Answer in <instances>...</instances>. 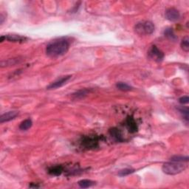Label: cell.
<instances>
[{
	"label": "cell",
	"mask_w": 189,
	"mask_h": 189,
	"mask_svg": "<svg viewBox=\"0 0 189 189\" xmlns=\"http://www.w3.org/2000/svg\"><path fill=\"white\" fill-rule=\"evenodd\" d=\"M69 43L64 38L55 40L47 46L46 53L51 58H58L64 55L68 51Z\"/></svg>",
	"instance_id": "cell-1"
},
{
	"label": "cell",
	"mask_w": 189,
	"mask_h": 189,
	"mask_svg": "<svg viewBox=\"0 0 189 189\" xmlns=\"http://www.w3.org/2000/svg\"><path fill=\"white\" fill-rule=\"evenodd\" d=\"M187 167V164L184 162L172 161L168 162L163 164V171L165 174L169 175H175L180 174L185 170Z\"/></svg>",
	"instance_id": "cell-2"
},
{
	"label": "cell",
	"mask_w": 189,
	"mask_h": 189,
	"mask_svg": "<svg viewBox=\"0 0 189 189\" xmlns=\"http://www.w3.org/2000/svg\"><path fill=\"white\" fill-rule=\"evenodd\" d=\"M134 29L137 33L140 36H147V35H151L154 32L155 25L149 21H145V22L138 23Z\"/></svg>",
	"instance_id": "cell-3"
},
{
	"label": "cell",
	"mask_w": 189,
	"mask_h": 189,
	"mask_svg": "<svg viewBox=\"0 0 189 189\" xmlns=\"http://www.w3.org/2000/svg\"><path fill=\"white\" fill-rule=\"evenodd\" d=\"M81 143L83 147L87 148V149L94 148L98 147V139L96 137H84L82 138Z\"/></svg>",
	"instance_id": "cell-4"
},
{
	"label": "cell",
	"mask_w": 189,
	"mask_h": 189,
	"mask_svg": "<svg viewBox=\"0 0 189 189\" xmlns=\"http://www.w3.org/2000/svg\"><path fill=\"white\" fill-rule=\"evenodd\" d=\"M148 56L150 59H153L154 61H161L164 58V53L161 51H160L156 46H152L150 49L149 52H148Z\"/></svg>",
	"instance_id": "cell-5"
},
{
	"label": "cell",
	"mask_w": 189,
	"mask_h": 189,
	"mask_svg": "<svg viewBox=\"0 0 189 189\" xmlns=\"http://www.w3.org/2000/svg\"><path fill=\"white\" fill-rule=\"evenodd\" d=\"M165 18L171 22H176L180 18V13L174 7H171L165 11Z\"/></svg>",
	"instance_id": "cell-6"
},
{
	"label": "cell",
	"mask_w": 189,
	"mask_h": 189,
	"mask_svg": "<svg viewBox=\"0 0 189 189\" xmlns=\"http://www.w3.org/2000/svg\"><path fill=\"white\" fill-rule=\"evenodd\" d=\"M70 78H71L70 76L62 77V78H61L60 79H59V80L55 81L52 83L51 84H50V85L47 86V89L48 90H53V89L61 87V86L64 85V84H66Z\"/></svg>",
	"instance_id": "cell-7"
},
{
	"label": "cell",
	"mask_w": 189,
	"mask_h": 189,
	"mask_svg": "<svg viewBox=\"0 0 189 189\" xmlns=\"http://www.w3.org/2000/svg\"><path fill=\"white\" fill-rule=\"evenodd\" d=\"M126 127L129 129V132L131 133L136 132L138 131V125H137L136 121H134V117L132 116H129L126 120Z\"/></svg>",
	"instance_id": "cell-8"
},
{
	"label": "cell",
	"mask_w": 189,
	"mask_h": 189,
	"mask_svg": "<svg viewBox=\"0 0 189 189\" xmlns=\"http://www.w3.org/2000/svg\"><path fill=\"white\" fill-rule=\"evenodd\" d=\"M18 112L11 111L3 114L0 117V123H3L5 122H8L10 121H12L18 115Z\"/></svg>",
	"instance_id": "cell-9"
},
{
	"label": "cell",
	"mask_w": 189,
	"mask_h": 189,
	"mask_svg": "<svg viewBox=\"0 0 189 189\" xmlns=\"http://www.w3.org/2000/svg\"><path fill=\"white\" fill-rule=\"evenodd\" d=\"M28 39L24 36H19V35H7L5 36V40H7L9 42H24Z\"/></svg>",
	"instance_id": "cell-10"
},
{
	"label": "cell",
	"mask_w": 189,
	"mask_h": 189,
	"mask_svg": "<svg viewBox=\"0 0 189 189\" xmlns=\"http://www.w3.org/2000/svg\"><path fill=\"white\" fill-rule=\"evenodd\" d=\"M109 134L114 139L117 140V141H123V138L122 135H121V133L119 129H117V128H112L109 130Z\"/></svg>",
	"instance_id": "cell-11"
},
{
	"label": "cell",
	"mask_w": 189,
	"mask_h": 189,
	"mask_svg": "<svg viewBox=\"0 0 189 189\" xmlns=\"http://www.w3.org/2000/svg\"><path fill=\"white\" fill-rule=\"evenodd\" d=\"M164 35H165V37H166L168 39L170 40V41L176 42L177 40V36L175 35L174 33L173 30L171 28L166 29V30H165V32H164Z\"/></svg>",
	"instance_id": "cell-12"
},
{
	"label": "cell",
	"mask_w": 189,
	"mask_h": 189,
	"mask_svg": "<svg viewBox=\"0 0 189 189\" xmlns=\"http://www.w3.org/2000/svg\"><path fill=\"white\" fill-rule=\"evenodd\" d=\"M63 172V167L61 165H56V166L51 167L49 169V174L53 176H59Z\"/></svg>",
	"instance_id": "cell-13"
},
{
	"label": "cell",
	"mask_w": 189,
	"mask_h": 189,
	"mask_svg": "<svg viewBox=\"0 0 189 189\" xmlns=\"http://www.w3.org/2000/svg\"><path fill=\"white\" fill-rule=\"evenodd\" d=\"M78 186L81 187V188H90V187L93 186V185L94 184V182H93V181H92V180H82L79 181V182H78Z\"/></svg>",
	"instance_id": "cell-14"
},
{
	"label": "cell",
	"mask_w": 189,
	"mask_h": 189,
	"mask_svg": "<svg viewBox=\"0 0 189 189\" xmlns=\"http://www.w3.org/2000/svg\"><path fill=\"white\" fill-rule=\"evenodd\" d=\"M32 121L30 119H27V120H24L21 123L20 126H19V129L22 131H26L32 126Z\"/></svg>",
	"instance_id": "cell-15"
},
{
	"label": "cell",
	"mask_w": 189,
	"mask_h": 189,
	"mask_svg": "<svg viewBox=\"0 0 189 189\" xmlns=\"http://www.w3.org/2000/svg\"><path fill=\"white\" fill-rule=\"evenodd\" d=\"M181 47L185 52H188L189 51V38L188 36H186L185 38H183V39L182 40V42H181Z\"/></svg>",
	"instance_id": "cell-16"
},
{
	"label": "cell",
	"mask_w": 189,
	"mask_h": 189,
	"mask_svg": "<svg viewBox=\"0 0 189 189\" xmlns=\"http://www.w3.org/2000/svg\"><path fill=\"white\" fill-rule=\"evenodd\" d=\"M116 86H117V88L118 89V90H121V91H123V92L130 91V90L132 89L130 86L128 85L127 84H125V83H122V82L117 83Z\"/></svg>",
	"instance_id": "cell-17"
},
{
	"label": "cell",
	"mask_w": 189,
	"mask_h": 189,
	"mask_svg": "<svg viewBox=\"0 0 189 189\" xmlns=\"http://www.w3.org/2000/svg\"><path fill=\"white\" fill-rule=\"evenodd\" d=\"M88 93H90V90H80V91L77 92L76 93L73 94V97L76 99H78V98H84Z\"/></svg>",
	"instance_id": "cell-18"
},
{
	"label": "cell",
	"mask_w": 189,
	"mask_h": 189,
	"mask_svg": "<svg viewBox=\"0 0 189 189\" xmlns=\"http://www.w3.org/2000/svg\"><path fill=\"white\" fill-rule=\"evenodd\" d=\"M134 171V169H123V170H121L118 172V175L121 177H124V176H127V175L133 173Z\"/></svg>",
	"instance_id": "cell-19"
},
{
	"label": "cell",
	"mask_w": 189,
	"mask_h": 189,
	"mask_svg": "<svg viewBox=\"0 0 189 189\" xmlns=\"http://www.w3.org/2000/svg\"><path fill=\"white\" fill-rule=\"evenodd\" d=\"M171 160L172 161H178V162H188V157H182V156H174L171 158Z\"/></svg>",
	"instance_id": "cell-20"
},
{
	"label": "cell",
	"mask_w": 189,
	"mask_h": 189,
	"mask_svg": "<svg viewBox=\"0 0 189 189\" xmlns=\"http://www.w3.org/2000/svg\"><path fill=\"white\" fill-rule=\"evenodd\" d=\"M179 102H180V103H182V104L188 103V102H189L188 96H183V97L180 98V99H179Z\"/></svg>",
	"instance_id": "cell-21"
},
{
	"label": "cell",
	"mask_w": 189,
	"mask_h": 189,
	"mask_svg": "<svg viewBox=\"0 0 189 189\" xmlns=\"http://www.w3.org/2000/svg\"><path fill=\"white\" fill-rule=\"evenodd\" d=\"M39 186H38V185H33V183L30 186V188H39Z\"/></svg>",
	"instance_id": "cell-22"
}]
</instances>
